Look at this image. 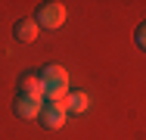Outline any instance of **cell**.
<instances>
[{
	"instance_id": "obj_7",
	"label": "cell",
	"mask_w": 146,
	"mask_h": 140,
	"mask_svg": "<svg viewBox=\"0 0 146 140\" xmlns=\"http://www.w3.org/2000/svg\"><path fill=\"white\" fill-rule=\"evenodd\" d=\"M19 93H25V97H40V100H44L40 78H37V75H22V78H19Z\"/></svg>"
},
{
	"instance_id": "obj_4",
	"label": "cell",
	"mask_w": 146,
	"mask_h": 140,
	"mask_svg": "<svg viewBox=\"0 0 146 140\" xmlns=\"http://www.w3.org/2000/svg\"><path fill=\"white\" fill-rule=\"evenodd\" d=\"M44 103H47V100H40V97H25V93H16V100H13V112H16L19 118L31 121V118H37V115H40Z\"/></svg>"
},
{
	"instance_id": "obj_5",
	"label": "cell",
	"mask_w": 146,
	"mask_h": 140,
	"mask_svg": "<svg viewBox=\"0 0 146 140\" xmlns=\"http://www.w3.org/2000/svg\"><path fill=\"white\" fill-rule=\"evenodd\" d=\"M62 103H65V112H68V115H84V112L90 109V97L84 90H68Z\"/></svg>"
},
{
	"instance_id": "obj_3",
	"label": "cell",
	"mask_w": 146,
	"mask_h": 140,
	"mask_svg": "<svg viewBox=\"0 0 146 140\" xmlns=\"http://www.w3.org/2000/svg\"><path fill=\"white\" fill-rule=\"evenodd\" d=\"M37 118H40V125H44L47 131H59V128H62V125L68 121V112H65V103H62V100H47Z\"/></svg>"
},
{
	"instance_id": "obj_1",
	"label": "cell",
	"mask_w": 146,
	"mask_h": 140,
	"mask_svg": "<svg viewBox=\"0 0 146 140\" xmlns=\"http://www.w3.org/2000/svg\"><path fill=\"white\" fill-rule=\"evenodd\" d=\"M40 87H44V100H65L68 93V72L62 65H44L37 72Z\"/></svg>"
},
{
	"instance_id": "obj_8",
	"label": "cell",
	"mask_w": 146,
	"mask_h": 140,
	"mask_svg": "<svg viewBox=\"0 0 146 140\" xmlns=\"http://www.w3.org/2000/svg\"><path fill=\"white\" fill-rule=\"evenodd\" d=\"M134 41H137V47L146 53V22H140V25H137V31H134Z\"/></svg>"
},
{
	"instance_id": "obj_6",
	"label": "cell",
	"mask_w": 146,
	"mask_h": 140,
	"mask_svg": "<svg viewBox=\"0 0 146 140\" xmlns=\"http://www.w3.org/2000/svg\"><path fill=\"white\" fill-rule=\"evenodd\" d=\"M13 34H16V41H22V44H31V41H37V34H40V28L34 19H19L16 25H13Z\"/></svg>"
},
{
	"instance_id": "obj_2",
	"label": "cell",
	"mask_w": 146,
	"mask_h": 140,
	"mask_svg": "<svg viewBox=\"0 0 146 140\" xmlns=\"http://www.w3.org/2000/svg\"><path fill=\"white\" fill-rule=\"evenodd\" d=\"M34 22H37V28H47V31L62 28V22H65V3H59V0L40 3L37 13H34Z\"/></svg>"
}]
</instances>
